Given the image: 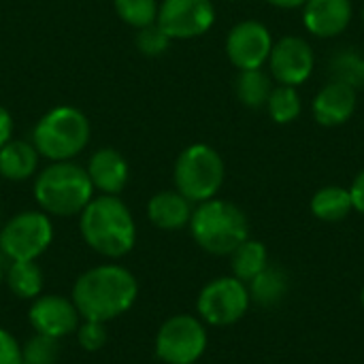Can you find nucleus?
Listing matches in <instances>:
<instances>
[{
	"mask_svg": "<svg viewBox=\"0 0 364 364\" xmlns=\"http://www.w3.org/2000/svg\"><path fill=\"white\" fill-rule=\"evenodd\" d=\"M0 364H21V346L4 328H0Z\"/></svg>",
	"mask_w": 364,
	"mask_h": 364,
	"instance_id": "c756f323",
	"label": "nucleus"
},
{
	"mask_svg": "<svg viewBox=\"0 0 364 364\" xmlns=\"http://www.w3.org/2000/svg\"><path fill=\"white\" fill-rule=\"evenodd\" d=\"M328 73L333 81L360 90L364 87V55L356 49H339L328 62Z\"/></svg>",
	"mask_w": 364,
	"mask_h": 364,
	"instance_id": "393cba45",
	"label": "nucleus"
},
{
	"mask_svg": "<svg viewBox=\"0 0 364 364\" xmlns=\"http://www.w3.org/2000/svg\"><path fill=\"white\" fill-rule=\"evenodd\" d=\"M309 209L322 222H341L354 211V205H352V196L348 188L324 186L311 196Z\"/></svg>",
	"mask_w": 364,
	"mask_h": 364,
	"instance_id": "6ab92c4d",
	"label": "nucleus"
},
{
	"mask_svg": "<svg viewBox=\"0 0 364 364\" xmlns=\"http://www.w3.org/2000/svg\"><path fill=\"white\" fill-rule=\"evenodd\" d=\"M226 177V164L218 149L207 143L186 147L173 168L175 190L190 203H205L218 196Z\"/></svg>",
	"mask_w": 364,
	"mask_h": 364,
	"instance_id": "423d86ee",
	"label": "nucleus"
},
{
	"mask_svg": "<svg viewBox=\"0 0 364 364\" xmlns=\"http://www.w3.org/2000/svg\"><path fill=\"white\" fill-rule=\"evenodd\" d=\"M348 190H350V196H352L354 211L364 215V168L354 177V181H352V186Z\"/></svg>",
	"mask_w": 364,
	"mask_h": 364,
	"instance_id": "7c9ffc66",
	"label": "nucleus"
},
{
	"mask_svg": "<svg viewBox=\"0 0 364 364\" xmlns=\"http://www.w3.org/2000/svg\"><path fill=\"white\" fill-rule=\"evenodd\" d=\"M156 23L171 41L198 38L215 23L213 0H162Z\"/></svg>",
	"mask_w": 364,
	"mask_h": 364,
	"instance_id": "9d476101",
	"label": "nucleus"
},
{
	"mask_svg": "<svg viewBox=\"0 0 364 364\" xmlns=\"http://www.w3.org/2000/svg\"><path fill=\"white\" fill-rule=\"evenodd\" d=\"M38 151L32 143L11 139L0 147V177L9 181H26L36 173Z\"/></svg>",
	"mask_w": 364,
	"mask_h": 364,
	"instance_id": "a211bd4d",
	"label": "nucleus"
},
{
	"mask_svg": "<svg viewBox=\"0 0 364 364\" xmlns=\"http://www.w3.org/2000/svg\"><path fill=\"white\" fill-rule=\"evenodd\" d=\"M2 279H4V269H2V264H0V284H2Z\"/></svg>",
	"mask_w": 364,
	"mask_h": 364,
	"instance_id": "72a5a7b5",
	"label": "nucleus"
},
{
	"mask_svg": "<svg viewBox=\"0 0 364 364\" xmlns=\"http://www.w3.org/2000/svg\"><path fill=\"white\" fill-rule=\"evenodd\" d=\"M264 2L271 4V6L284 9V11H292V9H303V4L307 0H264Z\"/></svg>",
	"mask_w": 364,
	"mask_h": 364,
	"instance_id": "473e14b6",
	"label": "nucleus"
},
{
	"mask_svg": "<svg viewBox=\"0 0 364 364\" xmlns=\"http://www.w3.org/2000/svg\"><path fill=\"white\" fill-rule=\"evenodd\" d=\"M168 45H171V38H168V34L158 23L145 26L136 34V47H139V51L143 55L158 58V55H162L168 49Z\"/></svg>",
	"mask_w": 364,
	"mask_h": 364,
	"instance_id": "cd10ccee",
	"label": "nucleus"
},
{
	"mask_svg": "<svg viewBox=\"0 0 364 364\" xmlns=\"http://www.w3.org/2000/svg\"><path fill=\"white\" fill-rule=\"evenodd\" d=\"M4 282L17 299L34 301L36 296H41L43 290V271L36 260L11 262L4 271Z\"/></svg>",
	"mask_w": 364,
	"mask_h": 364,
	"instance_id": "4be33fe9",
	"label": "nucleus"
},
{
	"mask_svg": "<svg viewBox=\"0 0 364 364\" xmlns=\"http://www.w3.org/2000/svg\"><path fill=\"white\" fill-rule=\"evenodd\" d=\"M90 143V119L83 111L70 105H60L47 111L34 126L32 145L38 156L51 162L77 158Z\"/></svg>",
	"mask_w": 364,
	"mask_h": 364,
	"instance_id": "39448f33",
	"label": "nucleus"
},
{
	"mask_svg": "<svg viewBox=\"0 0 364 364\" xmlns=\"http://www.w3.org/2000/svg\"><path fill=\"white\" fill-rule=\"evenodd\" d=\"M269 70L271 77L279 85L299 87L314 75L316 68V53L307 38L299 34H286L273 43L269 55Z\"/></svg>",
	"mask_w": 364,
	"mask_h": 364,
	"instance_id": "f8f14e48",
	"label": "nucleus"
},
{
	"mask_svg": "<svg viewBox=\"0 0 364 364\" xmlns=\"http://www.w3.org/2000/svg\"><path fill=\"white\" fill-rule=\"evenodd\" d=\"M113 6L124 23L141 30L145 26L156 23L160 4L158 0H113Z\"/></svg>",
	"mask_w": 364,
	"mask_h": 364,
	"instance_id": "a878e982",
	"label": "nucleus"
},
{
	"mask_svg": "<svg viewBox=\"0 0 364 364\" xmlns=\"http://www.w3.org/2000/svg\"><path fill=\"white\" fill-rule=\"evenodd\" d=\"M34 198L47 215L70 218L79 215L94 198V186L87 171L73 160L51 162L36 175Z\"/></svg>",
	"mask_w": 364,
	"mask_h": 364,
	"instance_id": "7ed1b4c3",
	"label": "nucleus"
},
{
	"mask_svg": "<svg viewBox=\"0 0 364 364\" xmlns=\"http://www.w3.org/2000/svg\"><path fill=\"white\" fill-rule=\"evenodd\" d=\"M273 43V34L262 21L243 19L228 30L224 49L235 68L252 70L262 68L269 62Z\"/></svg>",
	"mask_w": 364,
	"mask_h": 364,
	"instance_id": "9b49d317",
	"label": "nucleus"
},
{
	"mask_svg": "<svg viewBox=\"0 0 364 364\" xmlns=\"http://www.w3.org/2000/svg\"><path fill=\"white\" fill-rule=\"evenodd\" d=\"M85 171L94 190H98L100 194H109V196L122 194L130 175L126 158L113 147H102L94 151Z\"/></svg>",
	"mask_w": 364,
	"mask_h": 364,
	"instance_id": "dca6fc26",
	"label": "nucleus"
},
{
	"mask_svg": "<svg viewBox=\"0 0 364 364\" xmlns=\"http://www.w3.org/2000/svg\"><path fill=\"white\" fill-rule=\"evenodd\" d=\"M363 307H364V288H363Z\"/></svg>",
	"mask_w": 364,
	"mask_h": 364,
	"instance_id": "f704fd0d",
	"label": "nucleus"
},
{
	"mask_svg": "<svg viewBox=\"0 0 364 364\" xmlns=\"http://www.w3.org/2000/svg\"><path fill=\"white\" fill-rule=\"evenodd\" d=\"M136 277L119 264H100L81 273L73 286V303L83 320L111 322L134 305Z\"/></svg>",
	"mask_w": 364,
	"mask_h": 364,
	"instance_id": "f257e3e1",
	"label": "nucleus"
},
{
	"mask_svg": "<svg viewBox=\"0 0 364 364\" xmlns=\"http://www.w3.org/2000/svg\"><path fill=\"white\" fill-rule=\"evenodd\" d=\"M358 107V90L341 83L328 81L324 83L311 100V113L316 122L324 128H337L352 119Z\"/></svg>",
	"mask_w": 364,
	"mask_h": 364,
	"instance_id": "4468645a",
	"label": "nucleus"
},
{
	"mask_svg": "<svg viewBox=\"0 0 364 364\" xmlns=\"http://www.w3.org/2000/svg\"><path fill=\"white\" fill-rule=\"evenodd\" d=\"M188 226L196 245L213 256H230L250 239L247 215L235 203L222 198L198 203Z\"/></svg>",
	"mask_w": 364,
	"mask_h": 364,
	"instance_id": "20e7f679",
	"label": "nucleus"
},
{
	"mask_svg": "<svg viewBox=\"0 0 364 364\" xmlns=\"http://www.w3.org/2000/svg\"><path fill=\"white\" fill-rule=\"evenodd\" d=\"M28 320L34 333L60 341L77 331L81 316L73 299L60 294H43L32 301L28 309Z\"/></svg>",
	"mask_w": 364,
	"mask_h": 364,
	"instance_id": "ddd939ff",
	"label": "nucleus"
},
{
	"mask_svg": "<svg viewBox=\"0 0 364 364\" xmlns=\"http://www.w3.org/2000/svg\"><path fill=\"white\" fill-rule=\"evenodd\" d=\"M83 241L105 258H122L136 243V224L119 196L100 194L79 213Z\"/></svg>",
	"mask_w": 364,
	"mask_h": 364,
	"instance_id": "f03ea898",
	"label": "nucleus"
},
{
	"mask_svg": "<svg viewBox=\"0 0 364 364\" xmlns=\"http://www.w3.org/2000/svg\"><path fill=\"white\" fill-rule=\"evenodd\" d=\"M53 241V224L45 211H21L0 230V252L11 260H36Z\"/></svg>",
	"mask_w": 364,
	"mask_h": 364,
	"instance_id": "0eeeda50",
	"label": "nucleus"
},
{
	"mask_svg": "<svg viewBox=\"0 0 364 364\" xmlns=\"http://www.w3.org/2000/svg\"><path fill=\"white\" fill-rule=\"evenodd\" d=\"M230 2H241V0H230Z\"/></svg>",
	"mask_w": 364,
	"mask_h": 364,
	"instance_id": "e433bc0d",
	"label": "nucleus"
},
{
	"mask_svg": "<svg viewBox=\"0 0 364 364\" xmlns=\"http://www.w3.org/2000/svg\"><path fill=\"white\" fill-rule=\"evenodd\" d=\"M250 299L262 307H273L284 301L288 294V277L282 269L267 267L260 275H256L250 284Z\"/></svg>",
	"mask_w": 364,
	"mask_h": 364,
	"instance_id": "5701e85b",
	"label": "nucleus"
},
{
	"mask_svg": "<svg viewBox=\"0 0 364 364\" xmlns=\"http://www.w3.org/2000/svg\"><path fill=\"white\" fill-rule=\"evenodd\" d=\"M0 230H2V222H0Z\"/></svg>",
	"mask_w": 364,
	"mask_h": 364,
	"instance_id": "4c0bfd02",
	"label": "nucleus"
},
{
	"mask_svg": "<svg viewBox=\"0 0 364 364\" xmlns=\"http://www.w3.org/2000/svg\"><path fill=\"white\" fill-rule=\"evenodd\" d=\"M354 17L352 0H307L303 4V26L318 38L343 34Z\"/></svg>",
	"mask_w": 364,
	"mask_h": 364,
	"instance_id": "2eb2a0df",
	"label": "nucleus"
},
{
	"mask_svg": "<svg viewBox=\"0 0 364 364\" xmlns=\"http://www.w3.org/2000/svg\"><path fill=\"white\" fill-rule=\"evenodd\" d=\"M11 136H13V117L4 107H0V147L6 145Z\"/></svg>",
	"mask_w": 364,
	"mask_h": 364,
	"instance_id": "2f4dec72",
	"label": "nucleus"
},
{
	"mask_svg": "<svg viewBox=\"0 0 364 364\" xmlns=\"http://www.w3.org/2000/svg\"><path fill=\"white\" fill-rule=\"evenodd\" d=\"M205 350V324L188 314L168 318L156 335V356L164 364H194Z\"/></svg>",
	"mask_w": 364,
	"mask_h": 364,
	"instance_id": "6e6552de",
	"label": "nucleus"
},
{
	"mask_svg": "<svg viewBox=\"0 0 364 364\" xmlns=\"http://www.w3.org/2000/svg\"><path fill=\"white\" fill-rule=\"evenodd\" d=\"M250 290L247 284L228 275L209 282L196 301V311L203 322L211 326H230L239 322L250 307Z\"/></svg>",
	"mask_w": 364,
	"mask_h": 364,
	"instance_id": "1a4fd4ad",
	"label": "nucleus"
},
{
	"mask_svg": "<svg viewBox=\"0 0 364 364\" xmlns=\"http://www.w3.org/2000/svg\"><path fill=\"white\" fill-rule=\"evenodd\" d=\"M192 203L177 190H164L149 198L147 218L160 230H181L190 224Z\"/></svg>",
	"mask_w": 364,
	"mask_h": 364,
	"instance_id": "f3484780",
	"label": "nucleus"
},
{
	"mask_svg": "<svg viewBox=\"0 0 364 364\" xmlns=\"http://www.w3.org/2000/svg\"><path fill=\"white\" fill-rule=\"evenodd\" d=\"M58 354L60 341L36 333L21 346V364H55Z\"/></svg>",
	"mask_w": 364,
	"mask_h": 364,
	"instance_id": "bb28decb",
	"label": "nucleus"
},
{
	"mask_svg": "<svg viewBox=\"0 0 364 364\" xmlns=\"http://www.w3.org/2000/svg\"><path fill=\"white\" fill-rule=\"evenodd\" d=\"M269 267V252L264 243L256 239H245L232 254H230V269L232 277L250 284L256 275H260Z\"/></svg>",
	"mask_w": 364,
	"mask_h": 364,
	"instance_id": "aec40b11",
	"label": "nucleus"
},
{
	"mask_svg": "<svg viewBox=\"0 0 364 364\" xmlns=\"http://www.w3.org/2000/svg\"><path fill=\"white\" fill-rule=\"evenodd\" d=\"M363 23H364V6H363Z\"/></svg>",
	"mask_w": 364,
	"mask_h": 364,
	"instance_id": "c9c22d12",
	"label": "nucleus"
},
{
	"mask_svg": "<svg viewBox=\"0 0 364 364\" xmlns=\"http://www.w3.org/2000/svg\"><path fill=\"white\" fill-rule=\"evenodd\" d=\"M77 343L85 352H98L107 343V328L105 322H94V320H83L79 322L77 331Z\"/></svg>",
	"mask_w": 364,
	"mask_h": 364,
	"instance_id": "c85d7f7f",
	"label": "nucleus"
},
{
	"mask_svg": "<svg viewBox=\"0 0 364 364\" xmlns=\"http://www.w3.org/2000/svg\"><path fill=\"white\" fill-rule=\"evenodd\" d=\"M301 111H303V98L299 94V87L279 85V83L273 85L271 96L267 100V113L275 124L288 126L299 119Z\"/></svg>",
	"mask_w": 364,
	"mask_h": 364,
	"instance_id": "b1692460",
	"label": "nucleus"
},
{
	"mask_svg": "<svg viewBox=\"0 0 364 364\" xmlns=\"http://www.w3.org/2000/svg\"><path fill=\"white\" fill-rule=\"evenodd\" d=\"M273 90V77L264 73L262 68L252 70H239L235 81L237 98L247 109H262L267 107V100Z\"/></svg>",
	"mask_w": 364,
	"mask_h": 364,
	"instance_id": "412c9836",
	"label": "nucleus"
}]
</instances>
